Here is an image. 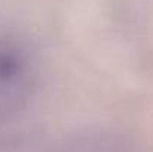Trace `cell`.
Instances as JSON below:
<instances>
[{"instance_id": "1", "label": "cell", "mask_w": 153, "mask_h": 152, "mask_svg": "<svg viewBox=\"0 0 153 152\" xmlns=\"http://www.w3.org/2000/svg\"><path fill=\"white\" fill-rule=\"evenodd\" d=\"M39 82L40 63L31 42L16 33H0V124L27 110Z\"/></svg>"}, {"instance_id": "2", "label": "cell", "mask_w": 153, "mask_h": 152, "mask_svg": "<svg viewBox=\"0 0 153 152\" xmlns=\"http://www.w3.org/2000/svg\"><path fill=\"white\" fill-rule=\"evenodd\" d=\"M51 152H138L123 134L105 130H82L56 143Z\"/></svg>"}]
</instances>
